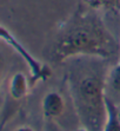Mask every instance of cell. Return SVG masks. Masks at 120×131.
Wrapping results in <instances>:
<instances>
[{"label": "cell", "mask_w": 120, "mask_h": 131, "mask_svg": "<svg viewBox=\"0 0 120 131\" xmlns=\"http://www.w3.org/2000/svg\"><path fill=\"white\" fill-rule=\"evenodd\" d=\"M84 4L93 9L120 12V0H84Z\"/></svg>", "instance_id": "7"}, {"label": "cell", "mask_w": 120, "mask_h": 131, "mask_svg": "<svg viewBox=\"0 0 120 131\" xmlns=\"http://www.w3.org/2000/svg\"><path fill=\"white\" fill-rule=\"evenodd\" d=\"M106 83H108L115 92L120 93V61H117L107 72Z\"/></svg>", "instance_id": "8"}, {"label": "cell", "mask_w": 120, "mask_h": 131, "mask_svg": "<svg viewBox=\"0 0 120 131\" xmlns=\"http://www.w3.org/2000/svg\"><path fill=\"white\" fill-rule=\"evenodd\" d=\"M102 67L98 60H78L68 71L73 106L81 125L88 131H102L106 121L107 72Z\"/></svg>", "instance_id": "2"}, {"label": "cell", "mask_w": 120, "mask_h": 131, "mask_svg": "<svg viewBox=\"0 0 120 131\" xmlns=\"http://www.w3.org/2000/svg\"><path fill=\"white\" fill-rule=\"evenodd\" d=\"M119 61H120V60H119Z\"/></svg>", "instance_id": "13"}, {"label": "cell", "mask_w": 120, "mask_h": 131, "mask_svg": "<svg viewBox=\"0 0 120 131\" xmlns=\"http://www.w3.org/2000/svg\"><path fill=\"white\" fill-rule=\"evenodd\" d=\"M102 131H120V109L106 98V121Z\"/></svg>", "instance_id": "6"}, {"label": "cell", "mask_w": 120, "mask_h": 131, "mask_svg": "<svg viewBox=\"0 0 120 131\" xmlns=\"http://www.w3.org/2000/svg\"><path fill=\"white\" fill-rule=\"evenodd\" d=\"M15 131H33V129L31 128V126H27V125H24V126H20V128H18Z\"/></svg>", "instance_id": "10"}, {"label": "cell", "mask_w": 120, "mask_h": 131, "mask_svg": "<svg viewBox=\"0 0 120 131\" xmlns=\"http://www.w3.org/2000/svg\"><path fill=\"white\" fill-rule=\"evenodd\" d=\"M75 57L120 60V45L115 37L95 9H86L81 5L59 28L48 50V59L53 64Z\"/></svg>", "instance_id": "1"}, {"label": "cell", "mask_w": 120, "mask_h": 131, "mask_svg": "<svg viewBox=\"0 0 120 131\" xmlns=\"http://www.w3.org/2000/svg\"><path fill=\"white\" fill-rule=\"evenodd\" d=\"M65 104L63 97L55 91L46 93L42 99V112L46 119H54L64 112Z\"/></svg>", "instance_id": "4"}, {"label": "cell", "mask_w": 120, "mask_h": 131, "mask_svg": "<svg viewBox=\"0 0 120 131\" xmlns=\"http://www.w3.org/2000/svg\"><path fill=\"white\" fill-rule=\"evenodd\" d=\"M44 131H60L59 126L53 122V119H47L45 124V130Z\"/></svg>", "instance_id": "9"}, {"label": "cell", "mask_w": 120, "mask_h": 131, "mask_svg": "<svg viewBox=\"0 0 120 131\" xmlns=\"http://www.w3.org/2000/svg\"><path fill=\"white\" fill-rule=\"evenodd\" d=\"M75 131H88V130H87V129L85 128V126H81V128L77 129V130H75Z\"/></svg>", "instance_id": "12"}, {"label": "cell", "mask_w": 120, "mask_h": 131, "mask_svg": "<svg viewBox=\"0 0 120 131\" xmlns=\"http://www.w3.org/2000/svg\"><path fill=\"white\" fill-rule=\"evenodd\" d=\"M1 78H3V61L0 59V84H1Z\"/></svg>", "instance_id": "11"}, {"label": "cell", "mask_w": 120, "mask_h": 131, "mask_svg": "<svg viewBox=\"0 0 120 131\" xmlns=\"http://www.w3.org/2000/svg\"><path fill=\"white\" fill-rule=\"evenodd\" d=\"M30 85H31L30 78L27 79V77L24 73L17 72L9 79L8 86H7V93H8L9 98H12L13 101L18 102L27 95Z\"/></svg>", "instance_id": "5"}, {"label": "cell", "mask_w": 120, "mask_h": 131, "mask_svg": "<svg viewBox=\"0 0 120 131\" xmlns=\"http://www.w3.org/2000/svg\"><path fill=\"white\" fill-rule=\"evenodd\" d=\"M0 40H3L7 45L11 46L25 60L26 65L28 66V70H30L31 86H33L38 82H42V80H46L47 78H50L51 69L40 60H38L34 56L31 54V52L13 36L12 32L1 24H0Z\"/></svg>", "instance_id": "3"}]
</instances>
